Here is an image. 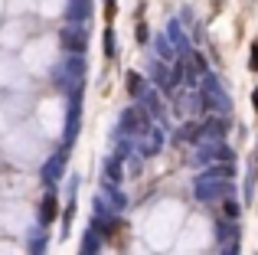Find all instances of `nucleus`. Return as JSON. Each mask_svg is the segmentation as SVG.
Returning a JSON list of instances; mask_svg holds the SVG:
<instances>
[{"label": "nucleus", "instance_id": "f257e3e1", "mask_svg": "<svg viewBox=\"0 0 258 255\" xmlns=\"http://www.w3.org/2000/svg\"><path fill=\"white\" fill-rule=\"evenodd\" d=\"M56 213H59V203H56V197H46V203H43V223L49 226L52 219H56Z\"/></svg>", "mask_w": 258, "mask_h": 255}, {"label": "nucleus", "instance_id": "f03ea898", "mask_svg": "<svg viewBox=\"0 0 258 255\" xmlns=\"http://www.w3.org/2000/svg\"><path fill=\"white\" fill-rule=\"evenodd\" d=\"M252 69L258 72V46H252Z\"/></svg>", "mask_w": 258, "mask_h": 255}, {"label": "nucleus", "instance_id": "7ed1b4c3", "mask_svg": "<svg viewBox=\"0 0 258 255\" xmlns=\"http://www.w3.org/2000/svg\"><path fill=\"white\" fill-rule=\"evenodd\" d=\"M255 108H258V92H255Z\"/></svg>", "mask_w": 258, "mask_h": 255}]
</instances>
